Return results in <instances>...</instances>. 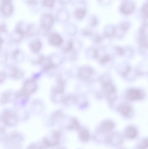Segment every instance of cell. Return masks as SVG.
<instances>
[{
  "label": "cell",
  "mask_w": 148,
  "mask_h": 149,
  "mask_svg": "<svg viewBox=\"0 0 148 149\" xmlns=\"http://www.w3.org/2000/svg\"><path fill=\"white\" fill-rule=\"evenodd\" d=\"M3 71L8 77L13 79L18 80L22 79L24 76L23 71L15 65H6Z\"/></svg>",
  "instance_id": "6da1fadb"
},
{
  "label": "cell",
  "mask_w": 148,
  "mask_h": 149,
  "mask_svg": "<svg viewBox=\"0 0 148 149\" xmlns=\"http://www.w3.org/2000/svg\"><path fill=\"white\" fill-rule=\"evenodd\" d=\"M18 116L14 110L10 109L4 110L1 114V120L8 126H14L18 121Z\"/></svg>",
  "instance_id": "7a4b0ae2"
},
{
  "label": "cell",
  "mask_w": 148,
  "mask_h": 149,
  "mask_svg": "<svg viewBox=\"0 0 148 149\" xmlns=\"http://www.w3.org/2000/svg\"><path fill=\"white\" fill-rule=\"evenodd\" d=\"M38 89L37 80L29 78L25 80L23 84L22 88L21 91L25 94L30 96L31 95L34 93Z\"/></svg>",
  "instance_id": "3957f363"
},
{
  "label": "cell",
  "mask_w": 148,
  "mask_h": 149,
  "mask_svg": "<svg viewBox=\"0 0 148 149\" xmlns=\"http://www.w3.org/2000/svg\"><path fill=\"white\" fill-rule=\"evenodd\" d=\"M30 96L25 94L21 91L16 92L15 97L12 103L15 107L20 108H23L28 104L29 101Z\"/></svg>",
  "instance_id": "277c9868"
},
{
  "label": "cell",
  "mask_w": 148,
  "mask_h": 149,
  "mask_svg": "<svg viewBox=\"0 0 148 149\" xmlns=\"http://www.w3.org/2000/svg\"><path fill=\"white\" fill-rule=\"evenodd\" d=\"M93 73V70L87 66H81L76 70V76L81 81H85L90 78Z\"/></svg>",
  "instance_id": "5b68a950"
},
{
  "label": "cell",
  "mask_w": 148,
  "mask_h": 149,
  "mask_svg": "<svg viewBox=\"0 0 148 149\" xmlns=\"http://www.w3.org/2000/svg\"><path fill=\"white\" fill-rule=\"evenodd\" d=\"M48 42L53 47L61 48L64 42L62 37L60 34L53 33L50 34L48 37Z\"/></svg>",
  "instance_id": "8992f818"
},
{
  "label": "cell",
  "mask_w": 148,
  "mask_h": 149,
  "mask_svg": "<svg viewBox=\"0 0 148 149\" xmlns=\"http://www.w3.org/2000/svg\"><path fill=\"white\" fill-rule=\"evenodd\" d=\"M16 92L12 90H7L3 92L1 95V104L5 105L10 102H13L15 97Z\"/></svg>",
  "instance_id": "52a82bcc"
},
{
  "label": "cell",
  "mask_w": 148,
  "mask_h": 149,
  "mask_svg": "<svg viewBox=\"0 0 148 149\" xmlns=\"http://www.w3.org/2000/svg\"><path fill=\"white\" fill-rule=\"evenodd\" d=\"M48 57L53 65L57 68L61 65L65 61L63 54L53 53Z\"/></svg>",
  "instance_id": "ba28073f"
},
{
  "label": "cell",
  "mask_w": 148,
  "mask_h": 149,
  "mask_svg": "<svg viewBox=\"0 0 148 149\" xmlns=\"http://www.w3.org/2000/svg\"><path fill=\"white\" fill-rule=\"evenodd\" d=\"M43 43L40 39L32 40L29 44V47L31 53L34 54L40 53L43 48Z\"/></svg>",
  "instance_id": "9c48e42d"
},
{
  "label": "cell",
  "mask_w": 148,
  "mask_h": 149,
  "mask_svg": "<svg viewBox=\"0 0 148 149\" xmlns=\"http://www.w3.org/2000/svg\"><path fill=\"white\" fill-rule=\"evenodd\" d=\"M10 56L13 61L17 63H22L25 59V54L18 48L10 53Z\"/></svg>",
  "instance_id": "30bf717a"
},
{
  "label": "cell",
  "mask_w": 148,
  "mask_h": 149,
  "mask_svg": "<svg viewBox=\"0 0 148 149\" xmlns=\"http://www.w3.org/2000/svg\"><path fill=\"white\" fill-rule=\"evenodd\" d=\"M45 57L40 53H32L28 57L29 61L34 65H40L42 63Z\"/></svg>",
  "instance_id": "8fae6325"
},
{
  "label": "cell",
  "mask_w": 148,
  "mask_h": 149,
  "mask_svg": "<svg viewBox=\"0 0 148 149\" xmlns=\"http://www.w3.org/2000/svg\"><path fill=\"white\" fill-rule=\"evenodd\" d=\"M76 95H64L61 104L64 106H71L76 105Z\"/></svg>",
  "instance_id": "7c38bea8"
},
{
  "label": "cell",
  "mask_w": 148,
  "mask_h": 149,
  "mask_svg": "<svg viewBox=\"0 0 148 149\" xmlns=\"http://www.w3.org/2000/svg\"><path fill=\"white\" fill-rule=\"evenodd\" d=\"M30 108L34 110H42L44 107V103L40 99H34L30 103Z\"/></svg>",
  "instance_id": "4fadbf2b"
},
{
  "label": "cell",
  "mask_w": 148,
  "mask_h": 149,
  "mask_svg": "<svg viewBox=\"0 0 148 149\" xmlns=\"http://www.w3.org/2000/svg\"><path fill=\"white\" fill-rule=\"evenodd\" d=\"M1 10L3 13L6 15H9L11 14L13 8L10 0H3V3L1 6Z\"/></svg>",
  "instance_id": "5bb4252c"
},
{
  "label": "cell",
  "mask_w": 148,
  "mask_h": 149,
  "mask_svg": "<svg viewBox=\"0 0 148 149\" xmlns=\"http://www.w3.org/2000/svg\"><path fill=\"white\" fill-rule=\"evenodd\" d=\"M53 17L50 15H45L42 21V25L44 29L47 30L51 29L53 25Z\"/></svg>",
  "instance_id": "9a60e30c"
},
{
  "label": "cell",
  "mask_w": 148,
  "mask_h": 149,
  "mask_svg": "<svg viewBox=\"0 0 148 149\" xmlns=\"http://www.w3.org/2000/svg\"><path fill=\"white\" fill-rule=\"evenodd\" d=\"M63 54L64 55L65 60H67L69 62H75L78 58V52L72 50L67 53Z\"/></svg>",
  "instance_id": "2e32d148"
},
{
  "label": "cell",
  "mask_w": 148,
  "mask_h": 149,
  "mask_svg": "<svg viewBox=\"0 0 148 149\" xmlns=\"http://www.w3.org/2000/svg\"><path fill=\"white\" fill-rule=\"evenodd\" d=\"M80 138L83 142H87L89 139V134L86 130H81L79 133Z\"/></svg>",
  "instance_id": "e0dca14e"
},
{
  "label": "cell",
  "mask_w": 148,
  "mask_h": 149,
  "mask_svg": "<svg viewBox=\"0 0 148 149\" xmlns=\"http://www.w3.org/2000/svg\"><path fill=\"white\" fill-rule=\"evenodd\" d=\"M9 55V54L6 50L1 51V64L6 65V63H7L8 58Z\"/></svg>",
  "instance_id": "ac0fdd59"
},
{
  "label": "cell",
  "mask_w": 148,
  "mask_h": 149,
  "mask_svg": "<svg viewBox=\"0 0 148 149\" xmlns=\"http://www.w3.org/2000/svg\"><path fill=\"white\" fill-rule=\"evenodd\" d=\"M80 127V125L77 121L76 119H72L70 122V124L69 128L72 129H77Z\"/></svg>",
  "instance_id": "d6986e66"
},
{
  "label": "cell",
  "mask_w": 148,
  "mask_h": 149,
  "mask_svg": "<svg viewBox=\"0 0 148 149\" xmlns=\"http://www.w3.org/2000/svg\"><path fill=\"white\" fill-rule=\"evenodd\" d=\"M85 15V11L83 9H80L76 11V17H77V18H79V19L83 18Z\"/></svg>",
  "instance_id": "ffe728a7"
},
{
  "label": "cell",
  "mask_w": 148,
  "mask_h": 149,
  "mask_svg": "<svg viewBox=\"0 0 148 149\" xmlns=\"http://www.w3.org/2000/svg\"><path fill=\"white\" fill-rule=\"evenodd\" d=\"M133 7L130 3H127V4H124L123 6V12L125 13V11L127 10H127H129V12H131L132 11V10L133 9Z\"/></svg>",
  "instance_id": "44dd1931"
},
{
  "label": "cell",
  "mask_w": 148,
  "mask_h": 149,
  "mask_svg": "<svg viewBox=\"0 0 148 149\" xmlns=\"http://www.w3.org/2000/svg\"><path fill=\"white\" fill-rule=\"evenodd\" d=\"M55 0H44L43 3L45 6L48 7H51L54 3Z\"/></svg>",
  "instance_id": "7402d4cb"
},
{
  "label": "cell",
  "mask_w": 148,
  "mask_h": 149,
  "mask_svg": "<svg viewBox=\"0 0 148 149\" xmlns=\"http://www.w3.org/2000/svg\"><path fill=\"white\" fill-rule=\"evenodd\" d=\"M8 76L7 74H6L4 71H1V84H2L3 82H4L5 80L7 79Z\"/></svg>",
  "instance_id": "603a6c76"
},
{
  "label": "cell",
  "mask_w": 148,
  "mask_h": 149,
  "mask_svg": "<svg viewBox=\"0 0 148 149\" xmlns=\"http://www.w3.org/2000/svg\"><path fill=\"white\" fill-rule=\"evenodd\" d=\"M130 129L129 130L131 131V132L129 130L127 131V134H128V136H129L130 137H134V136H135L136 135V131L134 130V129H131L132 128Z\"/></svg>",
  "instance_id": "cb8c5ba5"
},
{
  "label": "cell",
  "mask_w": 148,
  "mask_h": 149,
  "mask_svg": "<svg viewBox=\"0 0 148 149\" xmlns=\"http://www.w3.org/2000/svg\"><path fill=\"white\" fill-rule=\"evenodd\" d=\"M144 13L145 15L148 16V5H146L144 8Z\"/></svg>",
  "instance_id": "d4e9b609"
},
{
  "label": "cell",
  "mask_w": 148,
  "mask_h": 149,
  "mask_svg": "<svg viewBox=\"0 0 148 149\" xmlns=\"http://www.w3.org/2000/svg\"></svg>",
  "instance_id": "484cf974"
}]
</instances>
